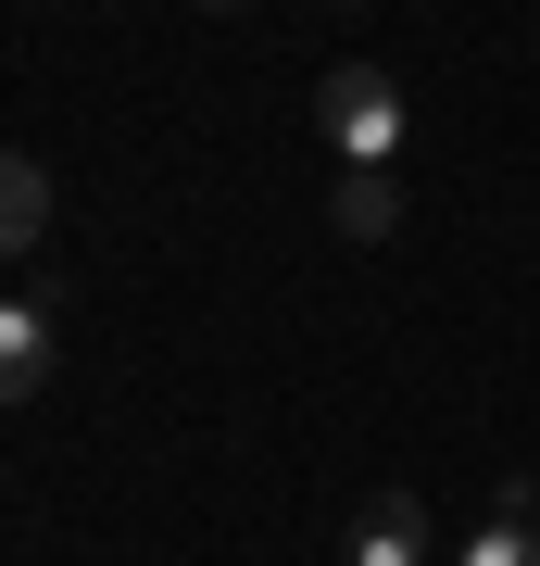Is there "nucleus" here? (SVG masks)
<instances>
[{"instance_id":"7ed1b4c3","label":"nucleus","mask_w":540,"mask_h":566,"mask_svg":"<svg viewBox=\"0 0 540 566\" xmlns=\"http://www.w3.org/2000/svg\"><path fill=\"white\" fill-rule=\"evenodd\" d=\"M352 566H427V504H415V491H378V504H364Z\"/></svg>"},{"instance_id":"423d86ee","label":"nucleus","mask_w":540,"mask_h":566,"mask_svg":"<svg viewBox=\"0 0 540 566\" xmlns=\"http://www.w3.org/2000/svg\"><path fill=\"white\" fill-rule=\"evenodd\" d=\"M340 227H352V240H390V227H402V177H390V164H352V177H340Z\"/></svg>"},{"instance_id":"f03ea898","label":"nucleus","mask_w":540,"mask_h":566,"mask_svg":"<svg viewBox=\"0 0 540 566\" xmlns=\"http://www.w3.org/2000/svg\"><path fill=\"white\" fill-rule=\"evenodd\" d=\"M453 566H540V491H528V479H502V491H490V516H478V542H465Z\"/></svg>"},{"instance_id":"f257e3e1","label":"nucleus","mask_w":540,"mask_h":566,"mask_svg":"<svg viewBox=\"0 0 540 566\" xmlns=\"http://www.w3.org/2000/svg\"><path fill=\"white\" fill-rule=\"evenodd\" d=\"M327 139H340L352 164H390L402 151V88L378 76V63H340V76H327Z\"/></svg>"},{"instance_id":"20e7f679","label":"nucleus","mask_w":540,"mask_h":566,"mask_svg":"<svg viewBox=\"0 0 540 566\" xmlns=\"http://www.w3.org/2000/svg\"><path fill=\"white\" fill-rule=\"evenodd\" d=\"M39 378H51V315L0 303V403H39Z\"/></svg>"},{"instance_id":"39448f33","label":"nucleus","mask_w":540,"mask_h":566,"mask_svg":"<svg viewBox=\"0 0 540 566\" xmlns=\"http://www.w3.org/2000/svg\"><path fill=\"white\" fill-rule=\"evenodd\" d=\"M39 227H51V177H39L25 151H0V264L39 252Z\"/></svg>"}]
</instances>
